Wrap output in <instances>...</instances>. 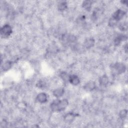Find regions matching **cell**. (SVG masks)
<instances>
[{
  "label": "cell",
  "instance_id": "obj_1",
  "mask_svg": "<svg viewBox=\"0 0 128 128\" xmlns=\"http://www.w3.org/2000/svg\"><path fill=\"white\" fill-rule=\"evenodd\" d=\"M68 102L66 99L55 100L50 104L51 110L54 112H62L68 106Z\"/></svg>",
  "mask_w": 128,
  "mask_h": 128
},
{
  "label": "cell",
  "instance_id": "obj_2",
  "mask_svg": "<svg viewBox=\"0 0 128 128\" xmlns=\"http://www.w3.org/2000/svg\"><path fill=\"white\" fill-rule=\"evenodd\" d=\"M12 28L8 24H6L4 25L1 28L0 30V36L4 38L8 37L12 34Z\"/></svg>",
  "mask_w": 128,
  "mask_h": 128
},
{
  "label": "cell",
  "instance_id": "obj_3",
  "mask_svg": "<svg viewBox=\"0 0 128 128\" xmlns=\"http://www.w3.org/2000/svg\"><path fill=\"white\" fill-rule=\"evenodd\" d=\"M113 68L118 74H121L125 72L126 66L124 64L121 62L116 63L113 66Z\"/></svg>",
  "mask_w": 128,
  "mask_h": 128
},
{
  "label": "cell",
  "instance_id": "obj_4",
  "mask_svg": "<svg viewBox=\"0 0 128 128\" xmlns=\"http://www.w3.org/2000/svg\"><path fill=\"white\" fill-rule=\"evenodd\" d=\"M125 14L126 12L124 10L118 9L114 13V14L112 16V18L116 21L118 22L124 17Z\"/></svg>",
  "mask_w": 128,
  "mask_h": 128
},
{
  "label": "cell",
  "instance_id": "obj_5",
  "mask_svg": "<svg viewBox=\"0 0 128 128\" xmlns=\"http://www.w3.org/2000/svg\"><path fill=\"white\" fill-rule=\"evenodd\" d=\"M96 82L94 81H89L84 86V89L86 92H92L96 88Z\"/></svg>",
  "mask_w": 128,
  "mask_h": 128
},
{
  "label": "cell",
  "instance_id": "obj_6",
  "mask_svg": "<svg viewBox=\"0 0 128 128\" xmlns=\"http://www.w3.org/2000/svg\"><path fill=\"white\" fill-rule=\"evenodd\" d=\"M68 82L74 86H77L80 83V78L76 74L70 75Z\"/></svg>",
  "mask_w": 128,
  "mask_h": 128
},
{
  "label": "cell",
  "instance_id": "obj_7",
  "mask_svg": "<svg viewBox=\"0 0 128 128\" xmlns=\"http://www.w3.org/2000/svg\"><path fill=\"white\" fill-rule=\"evenodd\" d=\"M76 117V114L72 112H70L66 114L64 117V120L67 123H70L72 122Z\"/></svg>",
  "mask_w": 128,
  "mask_h": 128
},
{
  "label": "cell",
  "instance_id": "obj_8",
  "mask_svg": "<svg viewBox=\"0 0 128 128\" xmlns=\"http://www.w3.org/2000/svg\"><path fill=\"white\" fill-rule=\"evenodd\" d=\"M36 100L41 104L45 103L48 100V96L44 92H40L38 94L36 98Z\"/></svg>",
  "mask_w": 128,
  "mask_h": 128
},
{
  "label": "cell",
  "instance_id": "obj_9",
  "mask_svg": "<svg viewBox=\"0 0 128 128\" xmlns=\"http://www.w3.org/2000/svg\"><path fill=\"white\" fill-rule=\"evenodd\" d=\"M64 93V90L63 88H58L54 90L52 94L56 98H59L62 97Z\"/></svg>",
  "mask_w": 128,
  "mask_h": 128
},
{
  "label": "cell",
  "instance_id": "obj_10",
  "mask_svg": "<svg viewBox=\"0 0 128 128\" xmlns=\"http://www.w3.org/2000/svg\"><path fill=\"white\" fill-rule=\"evenodd\" d=\"M95 43V40L92 38H88L84 42V46L86 48H90L93 47Z\"/></svg>",
  "mask_w": 128,
  "mask_h": 128
},
{
  "label": "cell",
  "instance_id": "obj_11",
  "mask_svg": "<svg viewBox=\"0 0 128 128\" xmlns=\"http://www.w3.org/2000/svg\"><path fill=\"white\" fill-rule=\"evenodd\" d=\"M109 82V79L108 76L106 75H104L102 76H101L100 78L99 79V83L102 86H104L108 85V84Z\"/></svg>",
  "mask_w": 128,
  "mask_h": 128
},
{
  "label": "cell",
  "instance_id": "obj_12",
  "mask_svg": "<svg viewBox=\"0 0 128 128\" xmlns=\"http://www.w3.org/2000/svg\"><path fill=\"white\" fill-rule=\"evenodd\" d=\"M127 39V36L124 34H120L114 40V43L116 46H118L120 44V43L123 41Z\"/></svg>",
  "mask_w": 128,
  "mask_h": 128
},
{
  "label": "cell",
  "instance_id": "obj_13",
  "mask_svg": "<svg viewBox=\"0 0 128 128\" xmlns=\"http://www.w3.org/2000/svg\"><path fill=\"white\" fill-rule=\"evenodd\" d=\"M92 6V2L90 0H86L82 2V6L86 10H90Z\"/></svg>",
  "mask_w": 128,
  "mask_h": 128
},
{
  "label": "cell",
  "instance_id": "obj_14",
  "mask_svg": "<svg viewBox=\"0 0 128 128\" xmlns=\"http://www.w3.org/2000/svg\"><path fill=\"white\" fill-rule=\"evenodd\" d=\"M12 66V62L11 61H6L2 66V70L4 71L8 70Z\"/></svg>",
  "mask_w": 128,
  "mask_h": 128
},
{
  "label": "cell",
  "instance_id": "obj_15",
  "mask_svg": "<svg viewBox=\"0 0 128 128\" xmlns=\"http://www.w3.org/2000/svg\"><path fill=\"white\" fill-rule=\"evenodd\" d=\"M68 8V4L66 2L62 1L61 2L60 4H58V10L61 12L64 11V10H66Z\"/></svg>",
  "mask_w": 128,
  "mask_h": 128
},
{
  "label": "cell",
  "instance_id": "obj_16",
  "mask_svg": "<svg viewBox=\"0 0 128 128\" xmlns=\"http://www.w3.org/2000/svg\"><path fill=\"white\" fill-rule=\"evenodd\" d=\"M127 114H128V111L126 110H125V109L121 110L119 114L120 117L122 119H124L127 116Z\"/></svg>",
  "mask_w": 128,
  "mask_h": 128
},
{
  "label": "cell",
  "instance_id": "obj_17",
  "mask_svg": "<svg viewBox=\"0 0 128 128\" xmlns=\"http://www.w3.org/2000/svg\"><path fill=\"white\" fill-rule=\"evenodd\" d=\"M118 28L120 30L122 31H125L128 29V24L126 22H124L122 23H121L119 24Z\"/></svg>",
  "mask_w": 128,
  "mask_h": 128
},
{
  "label": "cell",
  "instance_id": "obj_18",
  "mask_svg": "<svg viewBox=\"0 0 128 128\" xmlns=\"http://www.w3.org/2000/svg\"><path fill=\"white\" fill-rule=\"evenodd\" d=\"M118 22L116 21V20H115L112 17L110 18V20H108V25L111 27H113V26H116Z\"/></svg>",
  "mask_w": 128,
  "mask_h": 128
},
{
  "label": "cell",
  "instance_id": "obj_19",
  "mask_svg": "<svg viewBox=\"0 0 128 128\" xmlns=\"http://www.w3.org/2000/svg\"><path fill=\"white\" fill-rule=\"evenodd\" d=\"M69 76L66 72H62L60 74V76L64 80V81H66V80H68V78H69Z\"/></svg>",
  "mask_w": 128,
  "mask_h": 128
},
{
  "label": "cell",
  "instance_id": "obj_20",
  "mask_svg": "<svg viewBox=\"0 0 128 128\" xmlns=\"http://www.w3.org/2000/svg\"><path fill=\"white\" fill-rule=\"evenodd\" d=\"M44 83L43 82H42V81H40L38 84H37V86L42 88L44 87Z\"/></svg>",
  "mask_w": 128,
  "mask_h": 128
},
{
  "label": "cell",
  "instance_id": "obj_21",
  "mask_svg": "<svg viewBox=\"0 0 128 128\" xmlns=\"http://www.w3.org/2000/svg\"><path fill=\"white\" fill-rule=\"evenodd\" d=\"M121 2H122V4H125V5H127V4H128V1L127 0H122V1H121Z\"/></svg>",
  "mask_w": 128,
  "mask_h": 128
}]
</instances>
